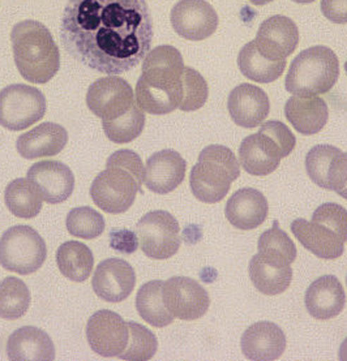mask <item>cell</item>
<instances>
[{"instance_id":"obj_47","label":"cell","mask_w":347,"mask_h":361,"mask_svg":"<svg viewBox=\"0 0 347 361\" xmlns=\"http://www.w3.org/2000/svg\"><path fill=\"white\" fill-rule=\"evenodd\" d=\"M345 69H346V75H347V61L345 63Z\"/></svg>"},{"instance_id":"obj_35","label":"cell","mask_w":347,"mask_h":361,"mask_svg":"<svg viewBox=\"0 0 347 361\" xmlns=\"http://www.w3.org/2000/svg\"><path fill=\"white\" fill-rule=\"evenodd\" d=\"M147 118L145 114L140 109L138 104H135L130 111L114 121H102L106 137L114 144H128L136 140L145 128Z\"/></svg>"},{"instance_id":"obj_8","label":"cell","mask_w":347,"mask_h":361,"mask_svg":"<svg viewBox=\"0 0 347 361\" xmlns=\"http://www.w3.org/2000/svg\"><path fill=\"white\" fill-rule=\"evenodd\" d=\"M142 183L122 167L109 166L99 172L90 187V197L97 207L110 214H122L130 209Z\"/></svg>"},{"instance_id":"obj_31","label":"cell","mask_w":347,"mask_h":361,"mask_svg":"<svg viewBox=\"0 0 347 361\" xmlns=\"http://www.w3.org/2000/svg\"><path fill=\"white\" fill-rule=\"evenodd\" d=\"M136 310L141 319L154 327L169 326L175 319L165 307L162 281H150L140 287Z\"/></svg>"},{"instance_id":"obj_23","label":"cell","mask_w":347,"mask_h":361,"mask_svg":"<svg viewBox=\"0 0 347 361\" xmlns=\"http://www.w3.org/2000/svg\"><path fill=\"white\" fill-rule=\"evenodd\" d=\"M305 308L313 319H331L345 308L346 293L334 276H322L308 287L304 296Z\"/></svg>"},{"instance_id":"obj_4","label":"cell","mask_w":347,"mask_h":361,"mask_svg":"<svg viewBox=\"0 0 347 361\" xmlns=\"http://www.w3.org/2000/svg\"><path fill=\"white\" fill-rule=\"evenodd\" d=\"M241 176V166L231 149L210 145L201 150L192 167L190 187L193 196L205 204H217L229 193L231 183Z\"/></svg>"},{"instance_id":"obj_11","label":"cell","mask_w":347,"mask_h":361,"mask_svg":"<svg viewBox=\"0 0 347 361\" xmlns=\"http://www.w3.org/2000/svg\"><path fill=\"white\" fill-rule=\"evenodd\" d=\"M90 348L102 357H119L130 341L128 322L113 310H98L87 324Z\"/></svg>"},{"instance_id":"obj_38","label":"cell","mask_w":347,"mask_h":361,"mask_svg":"<svg viewBox=\"0 0 347 361\" xmlns=\"http://www.w3.org/2000/svg\"><path fill=\"white\" fill-rule=\"evenodd\" d=\"M209 87L205 78L196 69L184 67L183 72V98L179 110L197 111L208 101Z\"/></svg>"},{"instance_id":"obj_16","label":"cell","mask_w":347,"mask_h":361,"mask_svg":"<svg viewBox=\"0 0 347 361\" xmlns=\"http://www.w3.org/2000/svg\"><path fill=\"white\" fill-rule=\"evenodd\" d=\"M136 286V273L121 258H109L96 269L92 287L97 296L107 302H122L128 299Z\"/></svg>"},{"instance_id":"obj_21","label":"cell","mask_w":347,"mask_h":361,"mask_svg":"<svg viewBox=\"0 0 347 361\" xmlns=\"http://www.w3.org/2000/svg\"><path fill=\"white\" fill-rule=\"evenodd\" d=\"M241 345L247 360L274 361L285 353L286 336L276 324L261 321L244 331Z\"/></svg>"},{"instance_id":"obj_32","label":"cell","mask_w":347,"mask_h":361,"mask_svg":"<svg viewBox=\"0 0 347 361\" xmlns=\"http://www.w3.org/2000/svg\"><path fill=\"white\" fill-rule=\"evenodd\" d=\"M257 248L262 259L278 269L290 267L298 255L296 243L279 228L277 221L273 222L272 228L261 233Z\"/></svg>"},{"instance_id":"obj_5","label":"cell","mask_w":347,"mask_h":361,"mask_svg":"<svg viewBox=\"0 0 347 361\" xmlns=\"http://www.w3.org/2000/svg\"><path fill=\"white\" fill-rule=\"evenodd\" d=\"M339 78L337 55L327 46H313L296 56L287 72L285 87L293 95L325 94Z\"/></svg>"},{"instance_id":"obj_30","label":"cell","mask_w":347,"mask_h":361,"mask_svg":"<svg viewBox=\"0 0 347 361\" xmlns=\"http://www.w3.org/2000/svg\"><path fill=\"white\" fill-rule=\"evenodd\" d=\"M238 67L244 76L259 84H270L281 78L286 68V61H272L257 51L255 41L248 42L238 55Z\"/></svg>"},{"instance_id":"obj_44","label":"cell","mask_w":347,"mask_h":361,"mask_svg":"<svg viewBox=\"0 0 347 361\" xmlns=\"http://www.w3.org/2000/svg\"><path fill=\"white\" fill-rule=\"evenodd\" d=\"M253 6H265V4H268L270 1H273V0H250Z\"/></svg>"},{"instance_id":"obj_12","label":"cell","mask_w":347,"mask_h":361,"mask_svg":"<svg viewBox=\"0 0 347 361\" xmlns=\"http://www.w3.org/2000/svg\"><path fill=\"white\" fill-rule=\"evenodd\" d=\"M164 302L175 319H199L208 312L210 298L207 290L188 276H173L164 282Z\"/></svg>"},{"instance_id":"obj_15","label":"cell","mask_w":347,"mask_h":361,"mask_svg":"<svg viewBox=\"0 0 347 361\" xmlns=\"http://www.w3.org/2000/svg\"><path fill=\"white\" fill-rule=\"evenodd\" d=\"M299 30L291 18L276 15L261 23L255 44L261 55L272 61H286L296 51Z\"/></svg>"},{"instance_id":"obj_27","label":"cell","mask_w":347,"mask_h":361,"mask_svg":"<svg viewBox=\"0 0 347 361\" xmlns=\"http://www.w3.org/2000/svg\"><path fill=\"white\" fill-rule=\"evenodd\" d=\"M7 357L12 361H52L55 360V345L44 330L20 327L7 341Z\"/></svg>"},{"instance_id":"obj_40","label":"cell","mask_w":347,"mask_h":361,"mask_svg":"<svg viewBox=\"0 0 347 361\" xmlns=\"http://www.w3.org/2000/svg\"><path fill=\"white\" fill-rule=\"evenodd\" d=\"M109 166H116V167H122L124 170L130 171L136 176V179L140 183H144V176H145V167L140 158L138 153H135L133 150L128 149H122L115 152L114 154L109 157L106 167Z\"/></svg>"},{"instance_id":"obj_13","label":"cell","mask_w":347,"mask_h":361,"mask_svg":"<svg viewBox=\"0 0 347 361\" xmlns=\"http://www.w3.org/2000/svg\"><path fill=\"white\" fill-rule=\"evenodd\" d=\"M174 30L188 41H202L218 27V15L205 0H181L170 13Z\"/></svg>"},{"instance_id":"obj_6","label":"cell","mask_w":347,"mask_h":361,"mask_svg":"<svg viewBox=\"0 0 347 361\" xmlns=\"http://www.w3.org/2000/svg\"><path fill=\"white\" fill-rule=\"evenodd\" d=\"M46 257V243L30 226H13L0 238V265L8 271L33 274L42 267Z\"/></svg>"},{"instance_id":"obj_1","label":"cell","mask_w":347,"mask_h":361,"mask_svg":"<svg viewBox=\"0 0 347 361\" xmlns=\"http://www.w3.org/2000/svg\"><path fill=\"white\" fill-rule=\"evenodd\" d=\"M145 0H68L61 38L75 61L104 75H122L145 59L153 41Z\"/></svg>"},{"instance_id":"obj_42","label":"cell","mask_w":347,"mask_h":361,"mask_svg":"<svg viewBox=\"0 0 347 361\" xmlns=\"http://www.w3.org/2000/svg\"><path fill=\"white\" fill-rule=\"evenodd\" d=\"M320 7L330 23L347 24V0H322Z\"/></svg>"},{"instance_id":"obj_45","label":"cell","mask_w":347,"mask_h":361,"mask_svg":"<svg viewBox=\"0 0 347 361\" xmlns=\"http://www.w3.org/2000/svg\"><path fill=\"white\" fill-rule=\"evenodd\" d=\"M346 155H347V153H346ZM339 196H341V197L346 198V200H347V181H346V184H345V187H343V188H342V190H339Z\"/></svg>"},{"instance_id":"obj_2","label":"cell","mask_w":347,"mask_h":361,"mask_svg":"<svg viewBox=\"0 0 347 361\" xmlns=\"http://www.w3.org/2000/svg\"><path fill=\"white\" fill-rule=\"evenodd\" d=\"M136 85V104L152 115H167L179 109L183 98L184 61L174 46L162 44L150 50L141 67Z\"/></svg>"},{"instance_id":"obj_41","label":"cell","mask_w":347,"mask_h":361,"mask_svg":"<svg viewBox=\"0 0 347 361\" xmlns=\"http://www.w3.org/2000/svg\"><path fill=\"white\" fill-rule=\"evenodd\" d=\"M261 130L268 133L270 137L277 142L279 147L285 150L287 155L291 154L296 145V138L290 128L282 121H269L264 123L260 127Z\"/></svg>"},{"instance_id":"obj_9","label":"cell","mask_w":347,"mask_h":361,"mask_svg":"<svg viewBox=\"0 0 347 361\" xmlns=\"http://www.w3.org/2000/svg\"><path fill=\"white\" fill-rule=\"evenodd\" d=\"M136 235L144 255L153 259H167L181 248V226L165 210L149 212L136 224Z\"/></svg>"},{"instance_id":"obj_48","label":"cell","mask_w":347,"mask_h":361,"mask_svg":"<svg viewBox=\"0 0 347 361\" xmlns=\"http://www.w3.org/2000/svg\"><path fill=\"white\" fill-rule=\"evenodd\" d=\"M346 282H347V276H346Z\"/></svg>"},{"instance_id":"obj_19","label":"cell","mask_w":347,"mask_h":361,"mask_svg":"<svg viewBox=\"0 0 347 361\" xmlns=\"http://www.w3.org/2000/svg\"><path fill=\"white\" fill-rule=\"evenodd\" d=\"M227 109L236 126L256 128L269 115V97L259 86L242 84L233 89L229 95Z\"/></svg>"},{"instance_id":"obj_10","label":"cell","mask_w":347,"mask_h":361,"mask_svg":"<svg viewBox=\"0 0 347 361\" xmlns=\"http://www.w3.org/2000/svg\"><path fill=\"white\" fill-rule=\"evenodd\" d=\"M135 104L132 86L128 81L115 75L98 78L87 89V109L102 121L118 119Z\"/></svg>"},{"instance_id":"obj_22","label":"cell","mask_w":347,"mask_h":361,"mask_svg":"<svg viewBox=\"0 0 347 361\" xmlns=\"http://www.w3.org/2000/svg\"><path fill=\"white\" fill-rule=\"evenodd\" d=\"M269 213L268 200L260 190L243 188L229 198L225 207L227 221L235 228L250 231L265 222Z\"/></svg>"},{"instance_id":"obj_18","label":"cell","mask_w":347,"mask_h":361,"mask_svg":"<svg viewBox=\"0 0 347 361\" xmlns=\"http://www.w3.org/2000/svg\"><path fill=\"white\" fill-rule=\"evenodd\" d=\"M287 155L277 142L259 129L244 138L239 147V161L245 172L253 176H267L276 171Z\"/></svg>"},{"instance_id":"obj_3","label":"cell","mask_w":347,"mask_h":361,"mask_svg":"<svg viewBox=\"0 0 347 361\" xmlns=\"http://www.w3.org/2000/svg\"><path fill=\"white\" fill-rule=\"evenodd\" d=\"M13 59L20 75L32 84H47L61 68V51L51 32L41 23L25 20L11 33Z\"/></svg>"},{"instance_id":"obj_20","label":"cell","mask_w":347,"mask_h":361,"mask_svg":"<svg viewBox=\"0 0 347 361\" xmlns=\"http://www.w3.org/2000/svg\"><path fill=\"white\" fill-rule=\"evenodd\" d=\"M185 170L187 162L178 152L171 149L157 152L147 162L145 187L158 195H167L182 184Z\"/></svg>"},{"instance_id":"obj_39","label":"cell","mask_w":347,"mask_h":361,"mask_svg":"<svg viewBox=\"0 0 347 361\" xmlns=\"http://www.w3.org/2000/svg\"><path fill=\"white\" fill-rule=\"evenodd\" d=\"M313 222L325 224L339 235L343 243L347 241V210L334 202L322 204L312 214Z\"/></svg>"},{"instance_id":"obj_37","label":"cell","mask_w":347,"mask_h":361,"mask_svg":"<svg viewBox=\"0 0 347 361\" xmlns=\"http://www.w3.org/2000/svg\"><path fill=\"white\" fill-rule=\"evenodd\" d=\"M130 341L127 348L119 356L121 360L148 361L153 359L158 350L157 336L138 322H128Z\"/></svg>"},{"instance_id":"obj_26","label":"cell","mask_w":347,"mask_h":361,"mask_svg":"<svg viewBox=\"0 0 347 361\" xmlns=\"http://www.w3.org/2000/svg\"><path fill=\"white\" fill-rule=\"evenodd\" d=\"M291 233L305 250L312 252L316 257L322 259H336L345 252V243L337 233L325 224L308 222L305 219H296L291 224Z\"/></svg>"},{"instance_id":"obj_34","label":"cell","mask_w":347,"mask_h":361,"mask_svg":"<svg viewBox=\"0 0 347 361\" xmlns=\"http://www.w3.org/2000/svg\"><path fill=\"white\" fill-rule=\"evenodd\" d=\"M30 291L21 279L8 276L0 282V319H21L30 307Z\"/></svg>"},{"instance_id":"obj_25","label":"cell","mask_w":347,"mask_h":361,"mask_svg":"<svg viewBox=\"0 0 347 361\" xmlns=\"http://www.w3.org/2000/svg\"><path fill=\"white\" fill-rule=\"evenodd\" d=\"M285 116L299 133L312 136L327 126L329 109L319 95H293L287 99Z\"/></svg>"},{"instance_id":"obj_43","label":"cell","mask_w":347,"mask_h":361,"mask_svg":"<svg viewBox=\"0 0 347 361\" xmlns=\"http://www.w3.org/2000/svg\"><path fill=\"white\" fill-rule=\"evenodd\" d=\"M339 360L347 361V338L343 341V343L339 347Z\"/></svg>"},{"instance_id":"obj_17","label":"cell","mask_w":347,"mask_h":361,"mask_svg":"<svg viewBox=\"0 0 347 361\" xmlns=\"http://www.w3.org/2000/svg\"><path fill=\"white\" fill-rule=\"evenodd\" d=\"M26 178L35 183L44 201L51 205L64 202L75 190L73 172L59 161L37 162L28 170Z\"/></svg>"},{"instance_id":"obj_46","label":"cell","mask_w":347,"mask_h":361,"mask_svg":"<svg viewBox=\"0 0 347 361\" xmlns=\"http://www.w3.org/2000/svg\"><path fill=\"white\" fill-rule=\"evenodd\" d=\"M293 1L299 3V4H310V3H313V1H316V0H293Z\"/></svg>"},{"instance_id":"obj_7","label":"cell","mask_w":347,"mask_h":361,"mask_svg":"<svg viewBox=\"0 0 347 361\" xmlns=\"http://www.w3.org/2000/svg\"><path fill=\"white\" fill-rule=\"evenodd\" d=\"M46 109L44 93L35 86L13 84L0 92V126L12 132L35 126Z\"/></svg>"},{"instance_id":"obj_28","label":"cell","mask_w":347,"mask_h":361,"mask_svg":"<svg viewBox=\"0 0 347 361\" xmlns=\"http://www.w3.org/2000/svg\"><path fill=\"white\" fill-rule=\"evenodd\" d=\"M56 264L61 274L72 282H85L93 271L95 256L85 244L66 241L56 250Z\"/></svg>"},{"instance_id":"obj_33","label":"cell","mask_w":347,"mask_h":361,"mask_svg":"<svg viewBox=\"0 0 347 361\" xmlns=\"http://www.w3.org/2000/svg\"><path fill=\"white\" fill-rule=\"evenodd\" d=\"M248 274L257 291L268 296L284 293L293 281V269L285 267L278 269L265 262L260 255H255L248 265Z\"/></svg>"},{"instance_id":"obj_14","label":"cell","mask_w":347,"mask_h":361,"mask_svg":"<svg viewBox=\"0 0 347 361\" xmlns=\"http://www.w3.org/2000/svg\"><path fill=\"white\" fill-rule=\"evenodd\" d=\"M310 179L322 190H339L347 181V155L331 145H316L305 157Z\"/></svg>"},{"instance_id":"obj_24","label":"cell","mask_w":347,"mask_h":361,"mask_svg":"<svg viewBox=\"0 0 347 361\" xmlns=\"http://www.w3.org/2000/svg\"><path fill=\"white\" fill-rule=\"evenodd\" d=\"M67 142V129L61 124L47 121L21 135L16 141V149L23 158L37 159L59 154Z\"/></svg>"},{"instance_id":"obj_29","label":"cell","mask_w":347,"mask_h":361,"mask_svg":"<svg viewBox=\"0 0 347 361\" xmlns=\"http://www.w3.org/2000/svg\"><path fill=\"white\" fill-rule=\"evenodd\" d=\"M4 202L9 212L18 218L32 219L41 213L44 198L33 181L15 179L11 181L4 192Z\"/></svg>"},{"instance_id":"obj_36","label":"cell","mask_w":347,"mask_h":361,"mask_svg":"<svg viewBox=\"0 0 347 361\" xmlns=\"http://www.w3.org/2000/svg\"><path fill=\"white\" fill-rule=\"evenodd\" d=\"M66 226L68 233L80 239L92 240L101 236L104 231V219L97 210L89 207H75L72 209L67 219Z\"/></svg>"}]
</instances>
